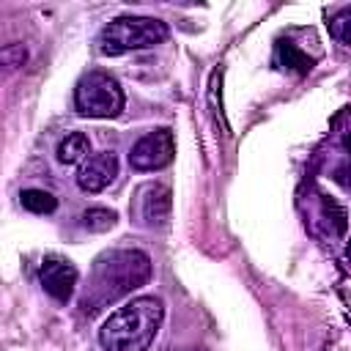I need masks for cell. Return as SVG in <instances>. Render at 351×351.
<instances>
[{
	"label": "cell",
	"mask_w": 351,
	"mask_h": 351,
	"mask_svg": "<svg viewBox=\"0 0 351 351\" xmlns=\"http://www.w3.org/2000/svg\"><path fill=\"white\" fill-rule=\"evenodd\" d=\"M151 258L143 250H110L101 252L88 274L85 293L80 299L82 313L93 315L107 304L129 296L132 291L143 288L151 280Z\"/></svg>",
	"instance_id": "cell-1"
},
{
	"label": "cell",
	"mask_w": 351,
	"mask_h": 351,
	"mask_svg": "<svg viewBox=\"0 0 351 351\" xmlns=\"http://www.w3.org/2000/svg\"><path fill=\"white\" fill-rule=\"evenodd\" d=\"M165 321V304L156 296H134L121 304L99 329L104 351H148Z\"/></svg>",
	"instance_id": "cell-2"
},
{
	"label": "cell",
	"mask_w": 351,
	"mask_h": 351,
	"mask_svg": "<svg viewBox=\"0 0 351 351\" xmlns=\"http://www.w3.org/2000/svg\"><path fill=\"white\" fill-rule=\"evenodd\" d=\"M167 25L156 16H118L107 22L99 33V52L101 55H126L134 49L156 47L167 38Z\"/></svg>",
	"instance_id": "cell-3"
},
{
	"label": "cell",
	"mask_w": 351,
	"mask_h": 351,
	"mask_svg": "<svg viewBox=\"0 0 351 351\" xmlns=\"http://www.w3.org/2000/svg\"><path fill=\"white\" fill-rule=\"evenodd\" d=\"M126 96L115 77L107 71H88L74 88V107L85 118H115L121 115Z\"/></svg>",
	"instance_id": "cell-4"
},
{
	"label": "cell",
	"mask_w": 351,
	"mask_h": 351,
	"mask_svg": "<svg viewBox=\"0 0 351 351\" xmlns=\"http://www.w3.org/2000/svg\"><path fill=\"white\" fill-rule=\"evenodd\" d=\"M176 156V137L170 129H154L148 134H143L132 151H129V165L140 173H154L162 170L173 162Z\"/></svg>",
	"instance_id": "cell-5"
},
{
	"label": "cell",
	"mask_w": 351,
	"mask_h": 351,
	"mask_svg": "<svg viewBox=\"0 0 351 351\" xmlns=\"http://www.w3.org/2000/svg\"><path fill=\"white\" fill-rule=\"evenodd\" d=\"M38 280H41V288L52 299L69 302L74 293V285H77V266L60 255H49V258H44V263L38 269Z\"/></svg>",
	"instance_id": "cell-6"
},
{
	"label": "cell",
	"mask_w": 351,
	"mask_h": 351,
	"mask_svg": "<svg viewBox=\"0 0 351 351\" xmlns=\"http://www.w3.org/2000/svg\"><path fill=\"white\" fill-rule=\"evenodd\" d=\"M115 176H118V156L112 151H99L90 154L77 167V186L82 192H101L115 181Z\"/></svg>",
	"instance_id": "cell-7"
},
{
	"label": "cell",
	"mask_w": 351,
	"mask_h": 351,
	"mask_svg": "<svg viewBox=\"0 0 351 351\" xmlns=\"http://www.w3.org/2000/svg\"><path fill=\"white\" fill-rule=\"evenodd\" d=\"M170 189L165 184H148L140 192V214L145 225H165L170 217Z\"/></svg>",
	"instance_id": "cell-8"
},
{
	"label": "cell",
	"mask_w": 351,
	"mask_h": 351,
	"mask_svg": "<svg viewBox=\"0 0 351 351\" xmlns=\"http://www.w3.org/2000/svg\"><path fill=\"white\" fill-rule=\"evenodd\" d=\"M88 151H90V143H88V137L82 134V132H71V134H66L63 140H60V145H58V162L60 165H82L85 159H88Z\"/></svg>",
	"instance_id": "cell-9"
},
{
	"label": "cell",
	"mask_w": 351,
	"mask_h": 351,
	"mask_svg": "<svg viewBox=\"0 0 351 351\" xmlns=\"http://www.w3.org/2000/svg\"><path fill=\"white\" fill-rule=\"evenodd\" d=\"M277 60L282 63V69H291L296 74H307L313 69V60L304 52H299L293 44H288V41H280L277 44Z\"/></svg>",
	"instance_id": "cell-10"
},
{
	"label": "cell",
	"mask_w": 351,
	"mask_h": 351,
	"mask_svg": "<svg viewBox=\"0 0 351 351\" xmlns=\"http://www.w3.org/2000/svg\"><path fill=\"white\" fill-rule=\"evenodd\" d=\"M19 200H22V206H25L27 211H33V214H52V211L58 208L55 195H49V192H44V189H25V192L19 195Z\"/></svg>",
	"instance_id": "cell-11"
},
{
	"label": "cell",
	"mask_w": 351,
	"mask_h": 351,
	"mask_svg": "<svg viewBox=\"0 0 351 351\" xmlns=\"http://www.w3.org/2000/svg\"><path fill=\"white\" fill-rule=\"evenodd\" d=\"M82 228L85 230H93V233H104V230H110L112 225H115V211H110V208H101V206H96V208H88V211H82Z\"/></svg>",
	"instance_id": "cell-12"
},
{
	"label": "cell",
	"mask_w": 351,
	"mask_h": 351,
	"mask_svg": "<svg viewBox=\"0 0 351 351\" xmlns=\"http://www.w3.org/2000/svg\"><path fill=\"white\" fill-rule=\"evenodd\" d=\"M329 36L335 41L351 47V5H346L329 16Z\"/></svg>",
	"instance_id": "cell-13"
},
{
	"label": "cell",
	"mask_w": 351,
	"mask_h": 351,
	"mask_svg": "<svg viewBox=\"0 0 351 351\" xmlns=\"http://www.w3.org/2000/svg\"><path fill=\"white\" fill-rule=\"evenodd\" d=\"M25 47L22 44H11V47H5L3 49V63L8 66V69H16V66H22L25 63Z\"/></svg>",
	"instance_id": "cell-14"
},
{
	"label": "cell",
	"mask_w": 351,
	"mask_h": 351,
	"mask_svg": "<svg viewBox=\"0 0 351 351\" xmlns=\"http://www.w3.org/2000/svg\"><path fill=\"white\" fill-rule=\"evenodd\" d=\"M346 148H348V151H351V134H348V137H346Z\"/></svg>",
	"instance_id": "cell-15"
},
{
	"label": "cell",
	"mask_w": 351,
	"mask_h": 351,
	"mask_svg": "<svg viewBox=\"0 0 351 351\" xmlns=\"http://www.w3.org/2000/svg\"><path fill=\"white\" fill-rule=\"evenodd\" d=\"M348 258H351V241H348Z\"/></svg>",
	"instance_id": "cell-16"
}]
</instances>
